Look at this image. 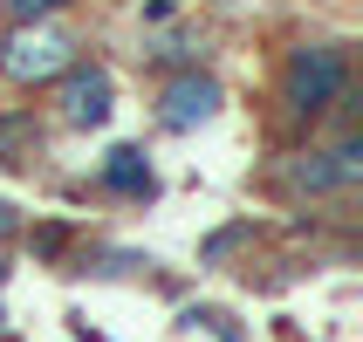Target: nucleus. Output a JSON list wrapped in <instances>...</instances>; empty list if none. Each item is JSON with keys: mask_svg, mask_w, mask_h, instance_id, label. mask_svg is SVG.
Listing matches in <instances>:
<instances>
[{"mask_svg": "<svg viewBox=\"0 0 363 342\" xmlns=\"http://www.w3.org/2000/svg\"><path fill=\"white\" fill-rule=\"evenodd\" d=\"M363 178V144L357 137H343L336 151H308L302 164H295V185L302 192H343V185H357Z\"/></svg>", "mask_w": 363, "mask_h": 342, "instance_id": "5", "label": "nucleus"}, {"mask_svg": "<svg viewBox=\"0 0 363 342\" xmlns=\"http://www.w3.org/2000/svg\"><path fill=\"white\" fill-rule=\"evenodd\" d=\"M213 110H220V82L199 76V69H185L179 82H164V130H199V123H213Z\"/></svg>", "mask_w": 363, "mask_h": 342, "instance_id": "4", "label": "nucleus"}, {"mask_svg": "<svg viewBox=\"0 0 363 342\" xmlns=\"http://www.w3.org/2000/svg\"><path fill=\"white\" fill-rule=\"evenodd\" d=\"M14 233H21V212H14L7 199H0V240H14Z\"/></svg>", "mask_w": 363, "mask_h": 342, "instance_id": "9", "label": "nucleus"}, {"mask_svg": "<svg viewBox=\"0 0 363 342\" xmlns=\"http://www.w3.org/2000/svg\"><path fill=\"white\" fill-rule=\"evenodd\" d=\"M69 0H7V14L14 21H48V14H62Z\"/></svg>", "mask_w": 363, "mask_h": 342, "instance_id": "7", "label": "nucleus"}, {"mask_svg": "<svg viewBox=\"0 0 363 342\" xmlns=\"http://www.w3.org/2000/svg\"><path fill=\"white\" fill-rule=\"evenodd\" d=\"M343 89H350V55L336 41H308L281 69V110L288 117H323V110L343 103Z\"/></svg>", "mask_w": 363, "mask_h": 342, "instance_id": "1", "label": "nucleus"}, {"mask_svg": "<svg viewBox=\"0 0 363 342\" xmlns=\"http://www.w3.org/2000/svg\"><path fill=\"white\" fill-rule=\"evenodd\" d=\"M55 82H62V123H76V130H103L110 123V69L69 62Z\"/></svg>", "mask_w": 363, "mask_h": 342, "instance_id": "3", "label": "nucleus"}, {"mask_svg": "<svg viewBox=\"0 0 363 342\" xmlns=\"http://www.w3.org/2000/svg\"><path fill=\"white\" fill-rule=\"evenodd\" d=\"M0 287H7V261H0Z\"/></svg>", "mask_w": 363, "mask_h": 342, "instance_id": "10", "label": "nucleus"}, {"mask_svg": "<svg viewBox=\"0 0 363 342\" xmlns=\"http://www.w3.org/2000/svg\"><path fill=\"white\" fill-rule=\"evenodd\" d=\"M62 240H69V226H41V233H35L41 253H62Z\"/></svg>", "mask_w": 363, "mask_h": 342, "instance_id": "8", "label": "nucleus"}, {"mask_svg": "<svg viewBox=\"0 0 363 342\" xmlns=\"http://www.w3.org/2000/svg\"><path fill=\"white\" fill-rule=\"evenodd\" d=\"M103 185H110L117 199H151V192H158V178H151V164H144L138 144H117V151L103 158Z\"/></svg>", "mask_w": 363, "mask_h": 342, "instance_id": "6", "label": "nucleus"}, {"mask_svg": "<svg viewBox=\"0 0 363 342\" xmlns=\"http://www.w3.org/2000/svg\"><path fill=\"white\" fill-rule=\"evenodd\" d=\"M0 342H14V336H7V322H0Z\"/></svg>", "mask_w": 363, "mask_h": 342, "instance_id": "11", "label": "nucleus"}, {"mask_svg": "<svg viewBox=\"0 0 363 342\" xmlns=\"http://www.w3.org/2000/svg\"><path fill=\"white\" fill-rule=\"evenodd\" d=\"M69 62H76V41L62 35L55 21H21L14 35L0 41V76L21 82V89H35V82H55Z\"/></svg>", "mask_w": 363, "mask_h": 342, "instance_id": "2", "label": "nucleus"}]
</instances>
